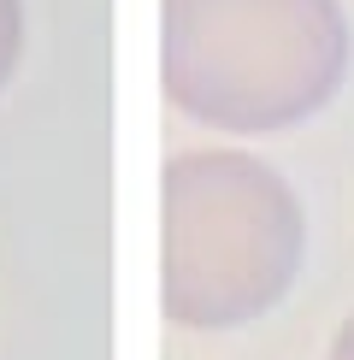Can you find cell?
<instances>
[{"label": "cell", "mask_w": 354, "mask_h": 360, "mask_svg": "<svg viewBox=\"0 0 354 360\" xmlns=\"http://www.w3.org/2000/svg\"><path fill=\"white\" fill-rule=\"evenodd\" d=\"M354 65L343 0H159V95L201 130L289 136Z\"/></svg>", "instance_id": "1"}, {"label": "cell", "mask_w": 354, "mask_h": 360, "mask_svg": "<svg viewBox=\"0 0 354 360\" xmlns=\"http://www.w3.org/2000/svg\"><path fill=\"white\" fill-rule=\"evenodd\" d=\"M307 260L289 177L248 148H183L159 166V313L177 331H242L284 307Z\"/></svg>", "instance_id": "2"}, {"label": "cell", "mask_w": 354, "mask_h": 360, "mask_svg": "<svg viewBox=\"0 0 354 360\" xmlns=\"http://www.w3.org/2000/svg\"><path fill=\"white\" fill-rule=\"evenodd\" d=\"M24 36H29V18H24V0H0V89L18 77V59H24Z\"/></svg>", "instance_id": "3"}, {"label": "cell", "mask_w": 354, "mask_h": 360, "mask_svg": "<svg viewBox=\"0 0 354 360\" xmlns=\"http://www.w3.org/2000/svg\"><path fill=\"white\" fill-rule=\"evenodd\" d=\"M324 360H354V313H348L343 325H336V337H331V354H324Z\"/></svg>", "instance_id": "4"}]
</instances>
